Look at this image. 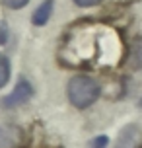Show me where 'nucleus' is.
Here are the masks:
<instances>
[{"label": "nucleus", "mask_w": 142, "mask_h": 148, "mask_svg": "<svg viewBox=\"0 0 142 148\" xmlns=\"http://www.w3.org/2000/svg\"><path fill=\"white\" fill-rule=\"evenodd\" d=\"M74 2L82 8H91V6H96V4H99L101 0H74Z\"/></svg>", "instance_id": "11"}, {"label": "nucleus", "mask_w": 142, "mask_h": 148, "mask_svg": "<svg viewBox=\"0 0 142 148\" xmlns=\"http://www.w3.org/2000/svg\"><path fill=\"white\" fill-rule=\"evenodd\" d=\"M130 64L138 70H142V37L134 39L130 45Z\"/></svg>", "instance_id": "6"}, {"label": "nucleus", "mask_w": 142, "mask_h": 148, "mask_svg": "<svg viewBox=\"0 0 142 148\" xmlns=\"http://www.w3.org/2000/svg\"><path fill=\"white\" fill-rule=\"evenodd\" d=\"M105 146H107V136L105 134H99L90 142V148H105Z\"/></svg>", "instance_id": "9"}, {"label": "nucleus", "mask_w": 142, "mask_h": 148, "mask_svg": "<svg viewBox=\"0 0 142 148\" xmlns=\"http://www.w3.org/2000/svg\"><path fill=\"white\" fill-rule=\"evenodd\" d=\"M8 41V27L4 22H0V45H4Z\"/></svg>", "instance_id": "10"}, {"label": "nucleus", "mask_w": 142, "mask_h": 148, "mask_svg": "<svg viewBox=\"0 0 142 148\" xmlns=\"http://www.w3.org/2000/svg\"><path fill=\"white\" fill-rule=\"evenodd\" d=\"M99 94H101L99 84L90 76L80 74V76L70 78V82H68V99L78 109H84V107H90L91 103H96Z\"/></svg>", "instance_id": "1"}, {"label": "nucleus", "mask_w": 142, "mask_h": 148, "mask_svg": "<svg viewBox=\"0 0 142 148\" xmlns=\"http://www.w3.org/2000/svg\"><path fill=\"white\" fill-rule=\"evenodd\" d=\"M31 96H33L31 84L22 78V80L16 84V88L12 90V94L2 99V105H4V107H18V105H23L25 101H29Z\"/></svg>", "instance_id": "2"}, {"label": "nucleus", "mask_w": 142, "mask_h": 148, "mask_svg": "<svg viewBox=\"0 0 142 148\" xmlns=\"http://www.w3.org/2000/svg\"><path fill=\"white\" fill-rule=\"evenodd\" d=\"M23 140L20 127L10 123H0V148H18Z\"/></svg>", "instance_id": "3"}, {"label": "nucleus", "mask_w": 142, "mask_h": 148, "mask_svg": "<svg viewBox=\"0 0 142 148\" xmlns=\"http://www.w3.org/2000/svg\"><path fill=\"white\" fill-rule=\"evenodd\" d=\"M140 105H142V101H140Z\"/></svg>", "instance_id": "12"}, {"label": "nucleus", "mask_w": 142, "mask_h": 148, "mask_svg": "<svg viewBox=\"0 0 142 148\" xmlns=\"http://www.w3.org/2000/svg\"><path fill=\"white\" fill-rule=\"evenodd\" d=\"M4 2V6L12 8V10H20V8H23L29 0H2Z\"/></svg>", "instance_id": "8"}, {"label": "nucleus", "mask_w": 142, "mask_h": 148, "mask_svg": "<svg viewBox=\"0 0 142 148\" xmlns=\"http://www.w3.org/2000/svg\"><path fill=\"white\" fill-rule=\"evenodd\" d=\"M53 8H55V2L53 0H43L37 6V10L33 12V16H31L33 25H45L49 22V18H51V14H53Z\"/></svg>", "instance_id": "5"}, {"label": "nucleus", "mask_w": 142, "mask_h": 148, "mask_svg": "<svg viewBox=\"0 0 142 148\" xmlns=\"http://www.w3.org/2000/svg\"><path fill=\"white\" fill-rule=\"evenodd\" d=\"M10 80V60L6 55L0 53V88H4Z\"/></svg>", "instance_id": "7"}, {"label": "nucleus", "mask_w": 142, "mask_h": 148, "mask_svg": "<svg viewBox=\"0 0 142 148\" xmlns=\"http://www.w3.org/2000/svg\"><path fill=\"white\" fill-rule=\"evenodd\" d=\"M138 136H140L138 127H134V125L125 127V129L121 131L119 138H117V144H115V148H136Z\"/></svg>", "instance_id": "4"}]
</instances>
